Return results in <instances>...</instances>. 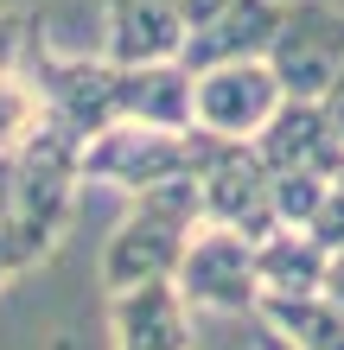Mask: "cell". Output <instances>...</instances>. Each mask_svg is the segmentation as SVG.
<instances>
[{
    "instance_id": "cell-8",
    "label": "cell",
    "mask_w": 344,
    "mask_h": 350,
    "mask_svg": "<svg viewBox=\"0 0 344 350\" xmlns=\"http://www.w3.org/2000/svg\"><path fill=\"white\" fill-rule=\"evenodd\" d=\"M198 191H204V223H224L236 236H274L280 211H274V172L268 159L255 153V140H224L211 153V166L198 172Z\"/></svg>"
},
{
    "instance_id": "cell-7",
    "label": "cell",
    "mask_w": 344,
    "mask_h": 350,
    "mask_svg": "<svg viewBox=\"0 0 344 350\" xmlns=\"http://www.w3.org/2000/svg\"><path fill=\"white\" fill-rule=\"evenodd\" d=\"M268 64L280 77V90L300 102H326V90L344 70V13L326 0H293L280 13V32L268 45Z\"/></svg>"
},
{
    "instance_id": "cell-18",
    "label": "cell",
    "mask_w": 344,
    "mask_h": 350,
    "mask_svg": "<svg viewBox=\"0 0 344 350\" xmlns=\"http://www.w3.org/2000/svg\"><path fill=\"white\" fill-rule=\"evenodd\" d=\"M326 293L344 306V242H338V249H332V261H326Z\"/></svg>"
},
{
    "instance_id": "cell-6",
    "label": "cell",
    "mask_w": 344,
    "mask_h": 350,
    "mask_svg": "<svg viewBox=\"0 0 344 350\" xmlns=\"http://www.w3.org/2000/svg\"><path fill=\"white\" fill-rule=\"evenodd\" d=\"M287 102L268 57H224V64L191 70V128L224 134V140H255Z\"/></svg>"
},
{
    "instance_id": "cell-20",
    "label": "cell",
    "mask_w": 344,
    "mask_h": 350,
    "mask_svg": "<svg viewBox=\"0 0 344 350\" xmlns=\"http://www.w3.org/2000/svg\"><path fill=\"white\" fill-rule=\"evenodd\" d=\"M13 274H26V261H19V249H13V242H0V286H7Z\"/></svg>"
},
{
    "instance_id": "cell-17",
    "label": "cell",
    "mask_w": 344,
    "mask_h": 350,
    "mask_svg": "<svg viewBox=\"0 0 344 350\" xmlns=\"http://www.w3.org/2000/svg\"><path fill=\"white\" fill-rule=\"evenodd\" d=\"M249 344H255V350H300V344H287L274 325H261V319H249Z\"/></svg>"
},
{
    "instance_id": "cell-3",
    "label": "cell",
    "mask_w": 344,
    "mask_h": 350,
    "mask_svg": "<svg viewBox=\"0 0 344 350\" xmlns=\"http://www.w3.org/2000/svg\"><path fill=\"white\" fill-rule=\"evenodd\" d=\"M224 134L204 128H159V121H115V128L83 140V185H115V191H153L172 178H198Z\"/></svg>"
},
{
    "instance_id": "cell-2",
    "label": "cell",
    "mask_w": 344,
    "mask_h": 350,
    "mask_svg": "<svg viewBox=\"0 0 344 350\" xmlns=\"http://www.w3.org/2000/svg\"><path fill=\"white\" fill-rule=\"evenodd\" d=\"M198 223H204L198 178H172V185L140 191L134 211L115 223V236L103 249V286L121 293V286H140V280H172L178 261H185V242L198 236Z\"/></svg>"
},
{
    "instance_id": "cell-13",
    "label": "cell",
    "mask_w": 344,
    "mask_h": 350,
    "mask_svg": "<svg viewBox=\"0 0 344 350\" xmlns=\"http://www.w3.org/2000/svg\"><path fill=\"white\" fill-rule=\"evenodd\" d=\"M261 325H274L300 350H344V306L319 286V293H261L255 306Z\"/></svg>"
},
{
    "instance_id": "cell-12",
    "label": "cell",
    "mask_w": 344,
    "mask_h": 350,
    "mask_svg": "<svg viewBox=\"0 0 344 350\" xmlns=\"http://www.w3.org/2000/svg\"><path fill=\"white\" fill-rule=\"evenodd\" d=\"M326 261H332V249L313 230H293V223H280L274 236L255 242L261 293H319L326 286Z\"/></svg>"
},
{
    "instance_id": "cell-19",
    "label": "cell",
    "mask_w": 344,
    "mask_h": 350,
    "mask_svg": "<svg viewBox=\"0 0 344 350\" xmlns=\"http://www.w3.org/2000/svg\"><path fill=\"white\" fill-rule=\"evenodd\" d=\"M326 115H332V128L344 134V70H338V83L326 90Z\"/></svg>"
},
{
    "instance_id": "cell-16",
    "label": "cell",
    "mask_w": 344,
    "mask_h": 350,
    "mask_svg": "<svg viewBox=\"0 0 344 350\" xmlns=\"http://www.w3.org/2000/svg\"><path fill=\"white\" fill-rule=\"evenodd\" d=\"M26 13H0V77L19 70V57H26Z\"/></svg>"
},
{
    "instance_id": "cell-10",
    "label": "cell",
    "mask_w": 344,
    "mask_h": 350,
    "mask_svg": "<svg viewBox=\"0 0 344 350\" xmlns=\"http://www.w3.org/2000/svg\"><path fill=\"white\" fill-rule=\"evenodd\" d=\"M115 319V350H191V306L178 293V280H140L109 293Z\"/></svg>"
},
{
    "instance_id": "cell-5",
    "label": "cell",
    "mask_w": 344,
    "mask_h": 350,
    "mask_svg": "<svg viewBox=\"0 0 344 350\" xmlns=\"http://www.w3.org/2000/svg\"><path fill=\"white\" fill-rule=\"evenodd\" d=\"M178 293L191 312H217V319H255L261 306V274H255V242L224 230V223H198V236L185 242L178 261Z\"/></svg>"
},
{
    "instance_id": "cell-11",
    "label": "cell",
    "mask_w": 344,
    "mask_h": 350,
    "mask_svg": "<svg viewBox=\"0 0 344 350\" xmlns=\"http://www.w3.org/2000/svg\"><path fill=\"white\" fill-rule=\"evenodd\" d=\"M280 0H224L204 26L185 32V51L178 64L185 70H204V64H224V57H268L274 32H280Z\"/></svg>"
},
{
    "instance_id": "cell-9",
    "label": "cell",
    "mask_w": 344,
    "mask_h": 350,
    "mask_svg": "<svg viewBox=\"0 0 344 350\" xmlns=\"http://www.w3.org/2000/svg\"><path fill=\"white\" fill-rule=\"evenodd\" d=\"M255 153L268 159V172H319V178H332L344 166V134L332 128L326 102L287 96L274 109V121L255 134Z\"/></svg>"
},
{
    "instance_id": "cell-14",
    "label": "cell",
    "mask_w": 344,
    "mask_h": 350,
    "mask_svg": "<svg viewBox=\"0 0 344 350\" xmlns=\"http://www.w3.org/2000/svg\"><path fill=\"white\" fill-rule=\"evenodd\" d=\"M121 96L128 121H159V128H191V70L178 64H121Z\"/></svg>"
},
{
    "instance_id": "cell-1",
    "label": "cell",
    "mask_w": 344,
    "mask_h": 350,
    "mask_svg": "<svg viewBox=\"0 0 344 350\" xmlns=\"http://www.w3.org/2000/svg\"><path fill=\"white\" fill-rule=\"evenodd\" d=\"M77 191H83V134L51 115L38 128V140H26L13 153V242L26 255V267L64 242Z\"/></svg>"
},
{
    "instance_id": "cell-4",
    "label": "cell",
    "mask_w": 344,
    "mask_h": 350,
    "mask_svg": "<svg viewBox=\"0 0 344 350\" xmlns=\"http://www.w3.org/2000/svg\"><path fill=\"white\" fill-rule=\"evenodd\" d=\"M26 77L32 90L45 96V109L77 134H103L115 121H128V96H121V64L103 57H70V51H51L45 32H26Z\"/></svg>"
},
{
    "instance_id": "cell-15",
    "label": "cell",
    "mask_w": 344,
    "mask_h": 350,
    "mask_svg": "<svg viewBox=\"0 0 344 350\" xmlns=\"http://www.w3.org/2000/svg\"><path fill=\"white\" fill-rule=\"evenodd\" d=\"M51 121V109H45V96L32 90V77L26 70H7L0 77V153H19L26 140H38V128Z\"/></svg>"
}]
</instances>
